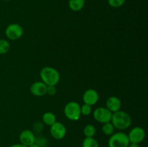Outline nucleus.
Here are the masks:
<instances>
[{
    "mask_svg": "<svg viewBox=\"0 0 148 147\" xmlns=\"http://www.w3.org/2000/svg\"><path fill=\"white\" fill-rule=\"evenodd\" d=\"M111 122L115 129L124 131L130 128L132 125V118L127 112L119 110L112 114Z\"/></svg>",
    "mask_w": 148,
    "mask_h": 147,
    "instance_id": "1",
    "label": "nucleus"
},
{
    "mask_svg": "<svg viewBox=\"0 0 148 147\" xmlns=\"http://www.w3.org/2000/svg\"><path fill=\"white\" fill-rule=\"evenodd\" d=\"M40 77L47 86H56L60 81V74L54 68L45 66L40 70Z\"/></svg>",
    "mask_w": 148,
    "mask_h": 147,
    "instance_id": "2",
    "label": "nucleus"
},
{
    "mask_svg": "<svg viewBox=\"0 0 148 147\" xmlns=\"http://www.w3.org/2000/svg\"><path fill=\"white\" fill-rule=\"evenodd\" d=\"M130 143L127 134L119 131L110 135L108 146V147H128Z\"/></svg>",
    "mask_w": 148,
    "mask_h": 147,
    "instance_id": "3",
    "label": "nucleus"
},
{
    "mask_svg": "<svg viewBox=\"0 0 148 147\" xmlns=\"http://www.w3.org/2000/svg\"><path fill=\"white\" fill-rule=\"evenodd\" d=\"M80 105L75 101L68 102L64 107V113L66 118L69 120L77 121L80 118L81 111Z\"/></svg>",
    "mask_w": 148,
    "mask_h": 147,
    "instance_id": "4",
    "label": "nucleus"
},
{
    "mask_svg": "<svg viewBox=\"0 0 148 147\" xmlns=\"http://www.w3.org/2000/svg\"><path fill=\"white\" fill-rule=\"evenodd\" d=\"M23 35V29L21 25L17 23L10 24L6 27L5 35L10 40H16L20 39Z\"/></svg>",
    "mask_w": 148,
    "mask_h": 147,
    "instance_id": "5",
    "label": "nucleus"
},
{
    "mask_svg": "<svg viewBox=\"0 0 148 147\" xmlns=\"http://www.w3.org/2000/svg\"><path fill=\"white\" fill-rule=\"evenodd\" d=\"M112 112L105 107H99L93 112L94 119L101 123L111 122L112 118Z\"/></svg>",
    "mask_w": 148,
    "mask_h": 147,
    "instance_id": "6",
    "label": "nucleus"
},
{
    "mask_svg": "<svg viewBox=\"0 0 148 147\" xmlns=\"http://www.w3.org/2000/svg\"><path fill=\"white\" fill-rule=\"evenodd\" d=\"M127 135H128L130 143L140 144L145 138L146 133L144 128L140 126H137L133 128L130 131L129 134H127Z\"/></svg>",
    "mask_w": 148,
    "mask_h": 147,
    "instance_id": "7",
    "label": "nucleus"
},
{
    "mask_svg": "<svg viewBox=\"0 0 148 147\" xmlns=\"http://www.w3.org/2000/svg\"><path fill=\"white\" fill-rule=\"evenodd\" d=\"M50 133L54 139L62 140L66 135V128L63 123L56 121L50 126Z\"/></svg>",
    "mask_w": 148,
    "mask_h": 147,
    "instance_id": "8",
    "label": "nucleus"
},
{
    "mask_svg": "<svg viewBox=\"0 0 148 147\" xmlns=\"http://www.w3.org/2000/svg\"><path fill=\"white\" fill-rule=\"evenodd\" d=\"M82 100H83L84 104L92 106V105H95L99 100V95L95 89H87L83 94Z\"/></svg>",
    "mask_w": 148,
    "mask_h": 147,
    "instance_id": "9",
    "label": "nucleus"
},
{
    "mask_svg": "<svg viewBox=\"0 0 148 147\" xmlns=\"http://www.w3.org/2000/svg\"><path fill=\"white\" fill-rule=\"evenodd\" d=\"M19 140H20V144L26 146H30L35 144L36 141V135L32 131L28 129L24 130L22 131L19 135Z\"/></svg>",
    "mask_w": 148,
    "mask_h": 147,
    "instance_id": "10",
    "label": "nucleus"
},
{
    "mask_svg": "<svg viewBox=\"0 0 148 147\" xmlns=\"http://www.w3.org/2000/svg\"><path fill=\"white\" fill-rule=\"evenodd\" d=\"M47 85L43 82H36L31 84L30 87V92L33 95L36 97H42L46 95Z\"/></svg>",
    "mask_w": 148,
    "mask_h": 147,
    "instance_id": "11",
    "label": "nucleus"
},
{
    "mask_svg": "<svg viewBox=\"0 0 148 147\" xmlns=\"http://www.w3.org/2000/svg\"><path fill=\"white\" fill-rule=\"evenodd\" d=\"M106 108L109 110L112 113L120 110L121 108V101L119 97L116 96H111L108 98L106 103Z\"/></svg>",
    "mask_w": 148,
    "mask_h": 147,
    "instance_id": "12",
    "label": "nucleus"
},
{
    "mask_svg": "<svg viewBox=\"0 0 148 147\" xmlns=\"http://www.w3.org/2000/svg\"><path fill=\"white\" fill-rule=\"evenodd\" d=\"M68 4L72 11L79 12L85 7V0H69Z\"/></svg>",
    "mask_w": 148,
    "mask_h": 147,
    "instance_id": "13",
    "label": "nucleus"
},
{
    "mask_svg": "<svg viewBox=\"0 0 148 147\" xmlns=\"http://www.w3.org/2000/svg\"><path fill=\"white\" fill-rule=\"evenodd\" d=\"M56 121V115L51 112H46L42 115V122L46 125L51 126Z\"/></svg>",
    "mask_w": 148,
    "mask_h": 147,
    "instance_id": "14",
    "label": "nucleus"
},
{
    "mask_svg": "<svg viewBox=\"0 0 148 147\" xmlns=\"http://www.w3.org/2000/svg\"><path fill=\"white\" fill-rule=\"evenodd\" d=\"M83 133L87 138H90V137H94V135L96 133V128L93 125L91 124H88L85 125L83 129Z\"/></svg>",
    "mask_w": 148,
    "mask_h": 147,
    "instance_id": "15",
    "label": "nucleus"
},
{
    "mask_svg": "<svg viewBox=\"0 0 148 147\" xmlns=\"http://www.w3.org/2000/svg\"><path fill=\"white\" fill-rule=\"evenodd\" d=\"M82 147H99V144L97 140L95 139L93 137H90V138L86 137L82 141Z\"/></svg>",
    "mask_w": 148,
    "mask_h": 147,
    "instance_id": "16",
    "label": "nucleus"
},
{
    "mask_svg": "<svg viewBox=\"0 0 148 147\" xmlns=\"http://www.w3.org/2000/svg\"><path fill=\"white\" fill-rule=\"evenodd\" d=\"M102 131L106 135H111L115 131V128L111 122H106L103 124Z\"/></svg>",
    "mask_w": 148,
    "mask_h": 147,
    "instance_id": "17",
    "label": "nucleus"
},
{
    "mask_svg": "<svg viewBox=\"0 0 148 147\" xmlns=\"http://www.w3.org/2000/svg\"><path fill=\"white\" fill-rule=\"evenodd\" d=\"M10 49V45L8 40L5 39H0V55H4L8 53Z\"/></svg>",
    "mask_w": 148,
    "mask_h": 147,
    "instance_id": "18",
    "label": "nucleus"
},
{
    "mask_svg": "<svg viewBox=\"0 0 148 147\" xmlns=\"http://www.w3.org/2000/svg\"><path fill=\"white\" fill-rule=\"evenodd\" d=\"M126 0H108V3L109 6L113 8H119L121 7L125 4Z\"/></svg>",
    "mask_w": 148,
    "mask_h": 147,
    "instance_id": "19",
    "label": "nucleus"
},
{
    "mask_svg": "<svg viewBox=\"0 0 148 147\" xmlns=\"http://www.w3.org/2000/svg\"><path fill=\"white\" fill-rule=\"evenodd\" d=\"M80 111L81 115L88 116V115H90V113L92 112V106L87 105V104H84L82 106L80 107Z\"/></svg>",
    "mask_w": 148,
    "mask_h": 147,
    "instance_id": "20",
    "label": "nucleus"
},
{
    "mask_svg": "<svg viewBox=\"0 0 148 147\" xmlns=\"http://www.w3.org/2000/svg\"><path fill=\"white\" fill-rule=\"evenodd\" d=\"M35 144H36L40 147H46L48 145V140L43 136L36 137Z\"/></svg>",
    "mask_w": 148,
    "mask_h": 147,
    "instance_id": "21",
    "label": "nucleus"
},
{
    "mask_svg": "<svg viewBox=\"0 0 148 147\" xmlns=\"http://www.w3.org/2000/svg\"><path fill=\"white\" fill-rule=\"evenodd\" d=\"M56 93V86H47L46 94L52 96V95H54Z\"/></svg>",
    "mask_w": 148,
    "mask_h": 147,
    "instance_id": "22",
    "label": "nucleus"
},
{
    "mask_svg": "<svg viewBox=\"0 0 148 147\" xmlns=\"http://www.w3.org/2000/svg\"><path fill=\"white\" fill-rule=\"evenodd\" d=\"M43 123H41V122H36V123L34 125V127H33V128H34L35 131H36V133L41 132L42 130H43Z\"/></svg>",
    "mask_w": 148,
    "mask_h": 147,
    "instance_id": "23",
    "label": "nucleus"
},
{
    "mask_svg": "<svg viewBox=\"0 0 148 147\" xmlns=\"http://www.w3.org/2000/svg\"><path fill=\"white\" fill-rule=\"evenodd\" d=\"M10 147H28V146H25V145H23V144L19 143V144H12V145Z\"/></svg>",
    "mask_w": 148,
    "mask_h": 147,
    "instance_id": "24",
    "label": "nucleus"
},
{
    "mask_svg": "<svg viewBox=\"0 0 148 147\" xmlns=\"http://www.w3.org/2000/svg\"><path fill=\"white\" fill-rule=\"evenodd\" d=\"M128 147H140L139 144H135V143H130Z\"/></svg>",
    "mask_w": 148,
    "mask_h": 147,
    "instance_id": "25",
    "label": "nucleus"
},
{
    "mask_svg": "<svg viewBox=\"0 0 148 147\" xmlns=\"http://www.w3.org/2000/svg\"><path fill=\"white\" fill-rule=\"evenodd\" d=\"M29 147H40V146H38L36 144H33V145L30 146H29Z\"/></svg>",
    "mask_w": 148,
    "mask_h": 147,
    "instance_id": "26",
    "label": "nucleus"
},
{
    "mask_svg": "<svg viewBox=\"0 0 148 147\" xmlns=\"http://www.w3.org/2000/svg\"><path fill=\"white\" fill-rule=\"evenodd\" d=\"M2 1H11V0H2Z\"/></svg>",
    "mask_w": 148,
    "mask_h": 147,
    "instance_id": "27",
    "label": "nucleus"
}]
</instances>
